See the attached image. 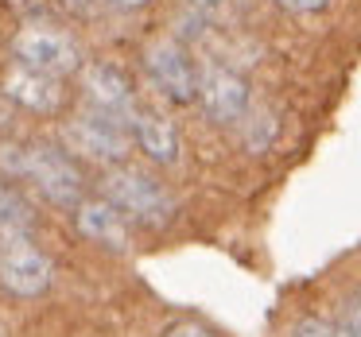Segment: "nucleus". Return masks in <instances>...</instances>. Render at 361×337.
I'll list each match as a JSON object with an SVG mask.
<instances>
[{"instance_id":"nucleus-3","label":"nucleus","mask_w":361,"mask_h":337,"mask_svg":"<svg viewBox=\"0 0 361 337\" xmlns=\"http://www.w3.org/2000/svg\"><path fill=\"white\" fill-rule=\"evenodd\" d=\"M12 55H16L20 66L39 70V74L59 78V82H63L66 74L82 70V51H78V43H74V35L63 32V27H51V24L20 27L16 39H12Z\"/></svg>"},{"instance_id":"nucleus-8","label":"nucleus","mask_w":361,"mask_h":337,"mask_svg":"<svg viewBox=\"0 0 361 337\" xmlns=\"http://www.w3.org/2000/svg\"><path fill=\"white\" fill-rule=\"evenodd\" d=\"M82 89H86V101L90 109L105 113V117H117L128 125L136 109V94H133V82L125 78V70L113 63H90L82 70Z\"/></svg>"},{"instance_id":"nucleus-18","label":"nucleus","mask_w":361,"mask_h":337,"mask_svg":"<svg viewBox=\"0 0 361 337\" xmlns=\"http://www.w3.org/2000/svg\"><path fill=\"white\" fill-rule=\"evenodd\" d=\"M109 8H117V12H136V8H144L148 0H105Z\"/></svg>"},{"instance_id":"nucleus-9","label":"nucleus","mask_w":361,"mask_h":337,"mask_svg":"<svg viewBox=\"0 0 361 337\" xmlns=\"http://www.w3.org/2000/svg\"><path fill=\"white\" fill-rule=\"evenodd\" d=\"M0 94L8 97L16 109L39 113V117L63 109V86H59V78H47V74H39V70H27V66H20V63H12L8 70H4Z\"/></svg>"},{"instance_id":"nucleus-11","label":"nucleus","mask_w":361,"mask_h":337,"mask_svg":"<svg viewBox=\"0 0 361 337\" xmlns=\"http://www.w3.org/2000/svg\"><path fill=\"white\" fill-rule=\"evenodd\" d=\"M74 225L86 236L90 244H102L109 252H128V221L121 217L117 205H109L105 198H94V202H78L74 205Z\"/></svg>"},{"instance_id":"nucleus-6","label":"nucleus","mask_w":361,"mask_h":337,"mask_svg":"<svg viewBox=\"0 0 361 337\" xmlns=\"http://www.w3.org/2000/svg\"><path fill=\"white\" fill-rule=\"evenodd\" d=\"M144 70L148 78L156 82V89L175 105H187L195 101V89H198V74L190 66L187 51L179 47L175 39H156L144 47Z\"/></svg>"},{"instance_id":"nucleus-2","label":"nucleus","mask_w":361,"mask_h":337,"mask_svg":"<svg viewBox=\"0 0 361 337\" xmlns=\"http://www.w3.org/2000/svg\"><path fill=\"white\" fill-rule=\"evenodd\" d=\"M102 198L109 205H117L125 221L148 229H164L175 217V198L167 194L164 182H156L152 174L136 171V167H113L102 179Z\"/></svg>"},{"instance_id":"nucleus-7","label":"nucleus","mask_w":361,"mask_h":337,"mask_svg":"<svg viewBox=\"0 0 361 337\" xmlns=\"http://www.w3.org/2000/svg\"><path fill=\"white\" fill-rule=\"evenodd\" d=\"M195 101H202L206 117L214 125H237L249 113V86H245L241 74L226 70V66H206L198 74Z\"/></svg>"},{"instance_id":"nucleus-13","label":"nucleus","mask_w":361,"mask_h":337,"mask_svg":"<svg viewBox=\"0 0 361 337\" xmlns=\"http://www.w3.org/2000/svg\"><path fill=\"white\" fill-rule=\"evenodd\" d=\"M241 120H245V148H249V151H264L268 144L276 140V128H280V125L272 120V113H268V109H249Z\"/></svg>"},{"instance_id":"nucleus-17","label":"nucleus","mask_w":361,"mask_h":337,"mask_svg":"<svg viewBox=\"0 0 361 337\" xmlns=\"http://www.w3.org/2000/svg\"><path fill=\"white\" fill-rule=\"evenodd\" d=\"M164 337H214L206 326H195V322H183V326H171Z\"/></svg>"},{"instance_id":"nucleus-19","label":"nucleus","mask_w":361,"mask_h":337,"mask_svg":"<svg viewBox=\"0 0 361 337\" xmlns=\"http://www.w3.org/2000/svg\"><path fill=\"white\" fill-rule=\"evenodd\" d=\"M187 4H190L195 12H214L218 4H226V0H187Z\"/></svg>"},{"instance_id":"nucleus-10","label":"nucleus","mask_w":361,"mask_h":337,"mask_svg":"<svg viewBox=\"0 0 361 337\" xmlns=\"http://www.w3.org/2000/svg\"><path fill=\"white\" fill-rule=\"evenodd\" d=\"M128 136H133V144L152 159V163L171 167L175 159H179V132H175V125L164 113L140 109V105H136L133 117H128Z\"/></svg>"},{"instance_id":"nucleus-4","label":"nucleus","mask_w":361,"mask_h":337,"mask_svg":"<svg viewBox=\"0 0 361 337\" xmlns=\"http://www.w3.org/2000/svg\"><path fill=\"white\" fill-rule=\"evenodd\" d=\"M63 144H66V151L90 159V163H121L128 155V148H133V136H128L125 120L90 109L66 120Z\"/></svg>"},{"instance_id":"nucleus-5","label":"nucleus","mask_w":361,"mask_h":337,"mask_svg":"<svg viewBox=\"0 0 361 337\" xmlns=\"http://www.w3.org/2000/svg\"><path fill=\"white\" fill-rule=\"evenodd\" d=\"M55 267L27 236H0V287L20 298H35L51 287Z\"/></svg>"},{"instance_id":"nucleus-12","label":"nucleus","mask_w":361,"mask_h":337,"mask_svg":"<svg viewBox=\"0 0 361 337\" xmlns=\"http://www.w3.org/2000/svg\"><path fill=\"white\" fill-rule=\"evenodd\" d=\"M32 205L12 186L0 182V236H27L32 233Z\"/></svg>"},{"instance_id":"nucleus-14","label":"nucleus","mask_w":361,"mask_h":337,"mask_svg":"<svg viewBox=\"0 0 361 337\" xmlns=\"http://www.w3.org/2000/svg\"><path fill=\"white\" fill-rule=\"evenodd\" d=\"M295 337H350L345 329L330 326V322H319V318H303L295 326Z\"/></svg>"},{"instance_id":"nucleus-15","label":"nucleus","mask_w":361,"mask_h":337,"mask_svg":"<svg viewBox=\"0 0 361 337\" xmlns=\"http://www.w3.org/2000/svg\"><path fill=\"white\" fill-rule=\"evenodd\" d=\"M280 8H288V12H299V16H307V12H322L330 4V0H276Z\"/></svg>"},{"instance_id":"nucleus-1","label":"nucleus","mask_w":361,"mask_h":337,"mask_svg":"<svg viewBox=\"0 0 361 337\" xmlns=\"http://www.w3.org/2000/svg\"><path fill=\"white\" fill-rule=\"evenodd\" d=\"M0 171L32 182L55 205L82 202V171L63 148H51V144H0Z\"/></svg>"},{"instance_id":"nucleus-16","label":"nucleus","mask_w":361,"mask_h":337,"mask_svg":"<svg viewBox=\"0 0 361 337\" xmlns=\"http://www.w3.org/2000/svg\"><path fill=\"white\" fill-rule=\"evenodd\" d=\"M345 333L350 337H361V295L345 306Z\"/></svg>"}]
</instances>
